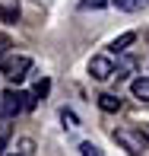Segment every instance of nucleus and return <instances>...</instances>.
<instances>
[{"instance_id": "obj_1", "label": "nucleus", "mask_w": 149, "mask_h": 156, "mask_svg": "<svg viewBox=\"0 0 149 156\" xmlns=\"http://www.w3.org/2000/svg\"><path fill=\"white\" fill-rule=\"evenodd\" d=\"M29 108H35L32 93H16V89L0 93V118H16L19 112H29Z\"/></svg>"}, {"instance_id": "obj_2", "label": "nucleus", "mask_w": 149, "mask_h": 156, "mask_svg": "<svg viewBox=\"0 0 149 156\" xmlns=\"http://www.w3.org/2000/svg\"><path fill=\"white\" fill-rule=\"evenodd\" d=\"M114 140L124 147L127 153H133V156H140V153L149 150V137H146L143 131H133V127H117V131H114Z\"/></svg>"}, {"instance_id": "obj_3", "label": "nucleus", "mask_w": 149, "mask_h": 156, "mask_svg": "<svg viewBox=\"0 0 149 156\" xmlns=\"http://www.w3.org/2000/svg\"><path fill=\"white\" fill-rule=\"evenodd\" d=\"M29 70H32V58H25V54L10 58V54H6V58H3V67H0V73H3L10 83H22L25 76H29Z\"/></svg>"}, {"instance_id": "obj_4", "label": "nucleus", "mask_w": 149, "mask_h": 156, "mask_svg": "<svg viewBox=\"0 0 149 156\" xmlns=\"http://www.w3.org/2000/svg\"><path fill=\"white\" fill-rule=\"evenodd\" d=\"M89 73H92V80H111L114 76V61L108 54H95L89 61Z\"/></svg>"}, {"instance_id": "obj_5", "label": "nucleus", "mask_w": 149, "mask_h": 156, "mask_svg": "<svg viewBox=\"0 0 149 156\" xmlns=\"http://www.w3.org/2000/svg\"><path fill=\"white\" fill-rule=\"evenodd\" d=\"M137 67H140V61L133 58V54H124V58L117 61V67H114V76H117V80H127Z\"/></svg>"}, {"instance_id": "obj_6", "label": "nucleus", "mask_w": 149, "mask_h": 156, "mask_svg": "<svg viewBox=\"0 0 149 156\" xmlns=\"http://www.w3.org/2000/svg\"><path fill=\"white\" fill-rule=\"evenodd\" d=\"M19 16H22V13H19V3H16V0L0 3V19H3V23H19Z\"/></svg>"}, {"instance_id": "obj_7", "label": "nucleus", "mask_w": 149, "mask_h": 156, "mask_svg": "<svg viewBox=\"0 0 149 156\" xmlns=\"http://www.w3.org/2000/svg\"><path fill=\"white\" fill-rule=\"evenodd\" d=\"M130 93L140 99V102H149V76H137L130 83Z\"/></svg>"}, {"instance_id": "obj_8", "label": "nucleus", "mask_w": 149, "mask_h": 156, "mask_svg": "<svg viewBox=\"0 0 149 156\" xmlns=\"http://www.w3.org/2000/svg\"><path fill=\"white\" fill-rule=\"evenodd\" d=\"M133 41H137V32H124L120 38H114V41H111V54H124L127 48L133 45Z\"/></svg>"}, {"instance_id": "obj_9", "label": "nucleus", "mask_w": 149, "mask_h": 156, "mask_svg": "<svg viewBox=\"0 0 149 156\" xmlns=\"http://www.w3.org/2000/svg\"><path fill=\"white\" fill-rule=\"evenodd\" d=\"M98 108L108 112V115H111V112H120V99L111 96V93H102V96H98Z\"/></svg>"}, {"instance_id": "obj_10", "label": "nucleus", "mask_w": 149, "mask_h": 156, "mask_svg": "<svg viewBox=\"0 0 149 156\" xmlns=\"http://www.w3.org/2000/svg\"><path fill=\"white\" fill-rule=\"evenodd\" d=\"M48 89H51V80H38V83H35V89H32V99H35V102H38V99H45Z\"/></svg>"}, {"instance_id": "obj_11", "label": "nucleus", "mask_w": 149, "mask_h": 156, "mask_svg": "<svg viewBox=\"0 0 149 156\" xmlns=\"http://www.w3.org/2000/svg\"><path fill=\"white\" fill-rule=\"evenodd\" d=\"M111 6H117L124 13H133V10H140V0H111Z\"/></svg>"}, {"instance_id": "obj_12", "label": "nucleus", "mask_w": 149, "mask_h": 156, "mask_svg": "<svg viewBox=\"0 0 149 156\" xmlns=\"http://www.w3.org/2000/svg\"><path fill=\"white\" fill-rule=\"evenodd\" d=\"M60 121H63V127H70V131H73V127H80V118H76L70 108H63V112H60Z\"/></svg>"}, {"instance_id": "obj_13", "label": "nucleus", "mask_w": 149, "mask_h": 156, "mask_svg": "<svg viewBox=\"0 0 149 156\" xmlns=\"http://www.w3.org/2000/svg\"><path fill=\"white\" fill-rule=\"evenodd\" d=\"M16 147H19V150H16L19 156H29V153L35 150V140H32V137H22V140H16Z\"/></svg>"}, {"instance_id": "obj_14", "label": "nucleus", "mask_w": 149, "mask_h": 156, "mask_svg": "<svg viewBox=\"0 0 149 156\" xmlns=\"http://www.w3.org/2000/svg\"><path fill=\"white\" fill-rule=\"evenodd\" d=\"M111 0H80L83 10H102V6H108Z\"/></svg>"}, {"instance_id": "obj_15", "label": "nucleus", "mask_w": 149, "mask_h": 156, "mask_svg": "<svg viewBox=\"0 0 149 156\" xmlns=\"http://www.w3.org/2000/svg\"><path fill=\"white\" fill-rule=\"evenodd\" d=\"M80 150H83V156H102V150H98L92 140H86V144H80Z\"/></svg>"}, {"instance_id": "obj_16", "label": "nucleus", "mask_w": 149, "mask_h": 156, "mask_svg": "<svg viewBox=\"0 0 149 156\" xmlns=\"http://www.w3.org/2000/svg\"><path fill=\"white\" fill-rule=\"evenodd\" d=\"M10 48H13L10 35H3V32H0V58H6V54H10Z\"/></svg>"}, {"instance_id": "obj_17", "label": "nucleus", "mask_w": 149, "mask_h": 156, "mask_svg": "<svg viewBox=\"0 0 149 156\" xmlns=\"http://www.w3.org/2000/svg\"><path fill=\"white\" fill-rule=\"evenodd\" d=\"M6 140H10V124H0V156L6 150Z\"/></svg>"}, {"instance_id": "obj_18", "label": "nucleus", "mask_w": 149, "mask_h": 156, "mask_svg": "<svg viewBox=\"0 0 149 156\" xmlns=\"http://www.w3.org/2000/svg\"><path fill=\"white\" fill-rule=\"evenodd\" d=\"M140 6H149V0H140Z\"/></svg>"}, {"instance_id": "obj_19", "label": "nucleus", "mask_w": 149, "mask_h": 156, "mask_svg": "<svg viewBox=\"0 0 149 156\" xmlns=\"http://www.w3.org/2000/svg\"><path fill=\"white\" fill-rule=\"evenodd\" d=\"M38 3H48V0H38Z\"/></svg>"}, {"instance_id": "obj_20", "label": "nucleus", "mask_w": 149, "mask_h": 156, "mask_svg": "<svg viewBox=\"0 0 149 156\" xmlns=\"http://www.w3.org/2000/svg\"><path fill=\"white\" fill-rule=\"evenodd\" d=\"M146 41H149V35H146Z\"/></svg>"}, {"instance_id": "obj_21", "label": "nucleus", "mask_w": 149, "mask_h": 156, "mask_svg": "<svg viewBox=\"0 0 149 156\" xmlns=\"http://www.w3.org/2000/svg\"><path fill=\"white\" fill-rule=\"evenodd\" d=\"M13 156H19V153H13Z\"/></svg>"}]
</instances>
